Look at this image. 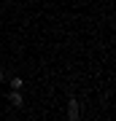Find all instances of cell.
<instances>
[{
    "instance_id": "1",
    "label": "cell",
    "mask_w": 116,
    "mask_h": 121,
    "mask_svg": "<svg viewBox=\"0 0 116 121\" xmlns=\"http://www.w3.org/2000/svg\"><path fill=\"white\" fill-rule=\"evenodd\" d=\"M78 116H81V105H78V99H70V102H68V118L76 121Z\"/></svg>"
},
{
    "instance_id": "2",
    "label": "cell",
    "mask_w": 116,
    "mask_h": 121,
    "mask_svg": "<svg viewBox=\"0 0 116 121\" xmlns=\"http://www.w3.org/2000/svg\"><path fill=\"white\" fill-rule=\"evenodd\" d=\"M8 99H11L14 105H16V108H19V105H22V94H19V89H11V94H8Z\"/></svg>"
},
{
    "instance_id": "3",
    "label": "cell",
    "mask_w": 116,
    "mask_h": 121,
    "mask_svg": "<svg viewBox=\"0 0 116 121\" xmlns=\"http://www.w3.org/2000/svg\"><path fill=\"white\" fill-rule=\"evenodd\" d=\"M22 86H24L22 78H11V89H22Z\"/></svg>"
},
{
    "instance_id": "4",
    "label": "cell",
    "mask_w": 116,
    "mask_h": 121,
    "mask_svg": "<svg viewBox=\"0 0 116 121\" xmlns=\"http://www.w3.org/2000/svg\"><path fill=\"white\" fill-rule=\"evenodd\" d=\"M0 81H3V70H0Z\"/></svg>"
}]
</instances>
